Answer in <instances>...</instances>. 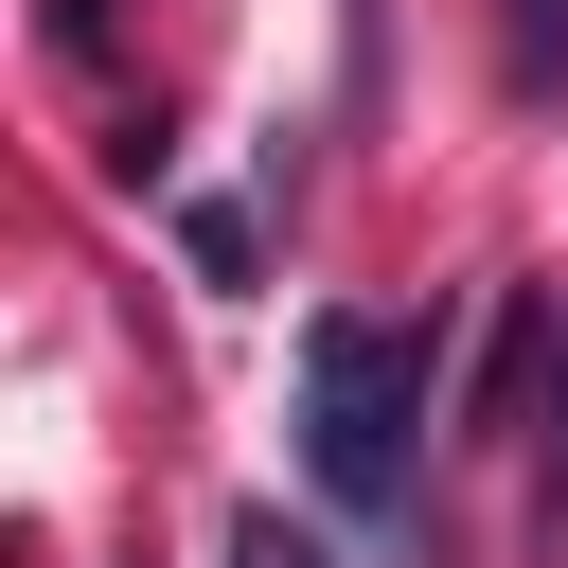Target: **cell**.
I'll use <instances>...</instances> for the list:
<instances>
[{"label": "cell", "mask_w": 568, "mask_h": 568, "mask_svg": "<svg viewBox=\"0 0 568 568\" xmlns=\"http://www.w3.org/2000/svg\"><path fill=\"white\" fill-rule=\"evenodd\" d=\"M426 390H444V320L320 302V320H302V462H320V497L390 515V497H408V426H426Z\"/></svg>", "instance_id": "1"}, {"label": "cell", "mask_w": 568, "mask_h": 568, "mask_svg": "<svg viewBox=\"0 0 568 568\" xmlns=\"http://www.w3.org/2000/svg\"><path fill=\"white\" fill-rule=\"evenodd\" d=\"M515 444H532V532L568 550V320H515Z\"/></svg>", "instance_id": "2"}, {"label": "cell", "mask_w": 568, "mask_h": 568, "mask_svg": "<svg viewBox=\"0 0 568 568\" xmlns=\"http://www.w3.org/2000/svg\"><path fill=\"white\" fill-rule=\"evenodd\" d=\"M497 89L515 106H568V0H497Z\"/></svg>", "instance_id": "3"}, {"label": "cell", "mask_w": 568, "mask_h": 568, "mask_svg": "<svg viewBox=\"0 0 568 568\" xmlns=\"http://www.w3.org/2000/svg\"><path fill=\"white\" fill-rule=\"evenodd\" d=\"M231 568H337V550H320V532H284V515L248 497V515H231Z\"/></svg>", "instance_id": "4"}, {"label": "cell", "mask_w": 568, "mask_h": 568, "mask_svg": "<svg viewBox=\"0 0 568 568\" xmlns=\"http://www.w3.org/2000/svg\"><path fill=\"white\" fill-rule=\"evenodd\" d=\"M355 89H373V0H355Z\"/></svg>", "instance_id": "5"}]
</instances>
